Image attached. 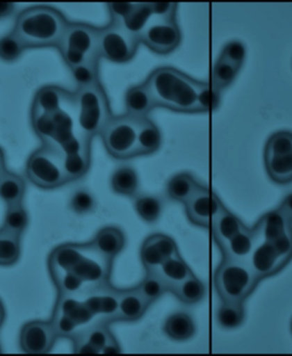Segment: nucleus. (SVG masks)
I'll return each mask as SVG.
<instances>
[{"label":"nucleus","mask_w":292,"mask_h":356,"mask_svg":"<svg viewBox=\"0 0 292 356\" xmlns=\"http://www.w3.org/2000/svg\"><path fill=\"white\" fill-rule=\"evenodd\" d=\"M156 108H165L179 113H197V94L202 81L183 74L175 67H162L153 71L145 80Z\"/></svg>","instance_id":"obj_1"},{"label":"nucleus","mask_w":292,"mask_h":356,"mask_svg":"<svg viewBox=\"0 0 292 356\" xmlns=\"http://www.w3.org/2000/svg\"><path fill=\"white\" fill-rule=\"evenodd\" d=\"M67 24L63 14L53 7L33 6L16 17L13 32L26 49L58 47Z\"/></svg>","instance_id":"obj_2"},{"label":"nucleus","mask_w":292,"mask_h":356,"mask_svg":"<svg viewBox=\"0 0 292 356\" xmlns=\"http://www.w3.org/2000/svg\"><path fill=\"white\" fill-rule=\"evenodd\" d=\"M73 108H76L79 135L88 140L101 135L113 117L108 96L101 83L76 89Z\"/></svg>","instance_id":"obj_3"},{"label":"nucleus","mask_w":292,"mask_h":356,"mask_svg":"<svg viewBox=\"0 0 292 356\" xmlns=\"http://www.w3.org/2000/svg\"><path fill=\"white\" fill-rule=\"evenodd\" d=\"M247 261L222 258L213 283L222 302H245L261 282Z\"/></svg>","instance_id":"obj_4"},{"label":"nucleus","mask_w":292,"mask_h":356,"mask_svg":"<svg viewBox=\"0 0 292 356\" xmlns=\"http://www.w3.org/2000/svg\"><path fill=\"white\" fill-rule=\"evenodd\" d=\"M26 177L32 184L44 190H53L67 184L63 169V154L54 144L44 143L26 161Z\"/></svg>","instance_id":"obj_5"},{"label":"nucleus","mask_w":292,"mask_h":356,"mask_svg":"<svg viewBox=\"0 0 292 356\" xmlns=\"http://www.w3.org/2000/svg\"><path fill=\"white\" fill-rule=\"evenodd\" d=\"M99 28L86 23L69 22L58 47L67 67L72 69L86 60L99 58Z\"/></svg>","instance_id":"obj_6"},{"label":"nucleus","mask_w":292,"mask_h":356,"mask_svg":"<svg viewBox=\"0 0 292 356\" xmlns=\"http://www.w3.org/2000/svg\"><path fill=\"white\" fill-rule=\"evenodd\" d=\"M138 122V119L126 115L110 119L99 136L112 158L126 160L137 156Z\"/></svg>","instance_id":"obj_7"},{"label":"nucleus","mask_w":292,"mask_h":356,"mask_svg":"<svg viewBox=\"0 0 292 356\" xmlns=\"http://www.w3.org/2000/svg\"><path fill=\"white\" fill-rule=\"evenodd\" d=\"M263 161L268 177L277 184L292 181V133L277 131L267 140Z\"/></svg>","instance_id":"obj_8"},{"label":"nucleus","mask_w":292,"mask_h":356,"mask_svg":"<svg viewBox=\"0 0 292 356\" xmlns=\"http://www.w3.org/2000/svg\"><path fill=\"white\" fill-rule=\"evenodd\" d=\"M140 44V40L129 35L122 26L110 23L99 29L97 53L99 58L113 63H127L135 58Z\"/></svg>","instance_id":"obj_9"},{"label":"nucleus","mask_w":292,"mask_h":356,"mask_svg":"<svg viewBox=\"0 0 292 356\" xmlns=\"http://www.w3.org/2000/svg\"><path fill=\"white\" fill-rule=\"evenodd\" d=\"M181 42V32L176 19H151L140 38V44L161 55L175 51Z\"/></svg>","instance_id":"obj_10"},{"label":"nucleus","mask_w":292,"mask_h":356,"mask_svg":"<svg viewBox=\"0 0 292 356\" xmlns=\"http://www.w3.org/2000/svg\"><path fill=\"white\" fill-rule=\"evenodd\" d=\"M92 140H88L81 135H74L60 147L63 154V169L67 181H76L86 175L92 163L90 153Z\"/></svg>","instance_id":"obj_11"},{"label":"nucleus","mask_w":292,"mask_h":356,"mask_svg":"<svg viewBox=\"0 0 292 356\" xmlns=\"http://www.w3.org/2000/svg\"><path fill=\"white\" fill-rule=\"evenodd\" d=\"M185 204V213L193 225L209 229L210 224L224 207L217 194L204 185H200L195 193Z\"/></svg>","instance_id":"obj_12"},{"label":"nucleus","mask_w":292,"mask_h":356,"mask_svg":"<svg viewBox=\"0 0 292 356\" xmlns=\"http://www.w3.org/2000/svg\"><path fill=\"white\" fill-rule=\"evenodd\" d=\"M58 338L51 321L28 322L19 332V346L26 354L49 353Z\"/></svg>","instance_id":"obj_13"},{"label":"nucleus","mask_w":292,"mask_h":356,"mask_svg":"<svg viewBox=\"0 0 292 356\" xmlns=\"http://www.w3.org/2000/svg\"><path fill=\"white\" fill-rule=\"evenodd\" d=\"M111 261H106L99 256L87 242L86 252L80 259L79 263L74 266L72 272L78 275L85 284H92L94 286H102L108 283L112 270Z\"/></svg>","instance_id":"obj_14"},{"label":"nucleus","mask_w":292,"mask_h":356,"mask_svg":"<svg viewBox=\"0 0 292 356\" xmlns=\"http://www.w3.org/2000/svg\"><path fill=\"white\" fill-rule=\"evenodd\" d=\"M83 302L95 318L101 316L102 321L108 325L115 321L119 311V290L108 283L89 290Z\"/></svg>","instance_id":"obj_15"},{"label":"nucleus","mask_w":292,"mask_h":356,"mask_svg":"<svg viewBox=\"0 0 292 356\" xmlns=\"http://www.w3.org/2000/svg\"><path fill=\"white\" fill-rule=\"evenodd\" d=\"M178 254L177 245L170 236L156 233L144 240L140 261L146 270H156L163 261Z\"/></svg>","instance_id":"obj_16"},{"label":"nucleus","mask_w":292,"mask_h":356,"mask_svg":"<svg viewBox=\"0 0 292 356\" xmlns=\"http://www.w3.org/2000/svg\"><path fill=\"white\" fill-rule=\"evenodd\" d=\"M247 261L261 280L273 277L288 265L273 245L263 240L256 245Z\"/></svg>","instance_id":"obj_17"},{"label":"nucleus","mask_w":292,"mask_h":356,"mask_svg":"<svg viewBox=\"0 0 292 356\" xmlns=\"http://www.w3.org/2000/svg\"><path fill=\"white\" fill-rule=\"evenodd\" d=\"M261 241V225L258 220L256 225L247 227L233 236L231 240L222 245V258L236 259V261H248L251 252H254L256 245Z\"/></svg>","instance_id":"obj_18"},{"label":"nucleus","mask_w":292,"mask_h":356,"mask_svg":"<svg viewBox=\"0 0 292 356\" xmlns=\"http://www.w3.org/2000/svg\"><path fill=\"white\" fill-rule=\"evenodd\" d=\"M74 104V94L58 86H44L35 92L32 111L55 113Z\"/></svg>","instance_id":"obj_19"},{"label":"nucleus","mask_w":292,"mask_h":356,"mask_svg":"<svg viewBox=\"0 0 292 356\" xmlns=\"http://www.w3.org/2000/svg\"><path fill=\"white\" fill-rule=\"evenodd\" d=\"M88 243L99 256L113 263L117 254L124 250L126 238L120 229L115 226H106L99 229Z\"/></svg>","instance_id":"obj_20"},{"label":"nucleus","mask_w":292,"mask_h":356,"mask_svg":"<svg viewBox=\"0 0 292 356\" xmlns=\"http://www.w3.org/2000/svg\"><path fill=\"white\" fill-rule=\"evenodd\" d=\"M87 243H64L51 252L48 258L49 273L72 270L83 254L86 252Z\"/></svg>","instance_id":"obj_21"},{"label":"nucleus","mask_w":292,"mask_h":356,"mask_svg":"<svg viewBox=\"0 0 292 356\" xmlns=\"http://www.w3.org/2000/svg\"><path fill=\"white\" fill-rule=\"evenodd\" d=\"M245 227V225L242 220L224 206L210 224L209 229L211 231L213 240L219 248H222L226 242L236 236L238 232H241Z\"/></svg>","instance_id":"obj_22"},{"label":"nucleus","mask_w":292,"mask_h":356,"mask_svg":"<svg viewBox=\"0 0 292 356\" xmlns=\"http://www.w3.org/2000/svg\"><path fill=\"white\" fill-rule=\"evenodd\" d=\"M149 306L136 288L119 290V311L115 321H138Z\"/></svg>","instance_id":"obj_23"},{"label":"nucleus","mask_w":292,"mask_h":356,"mask_svg":"<svg viewBox=\"0 0 292 356\" xmlns=\"http://www.w3.org/2000/svg\"><path fill=\"white\" fill-rule=\"evenodd\" d=\"M154 108L156 104L145 83L131 87L126 92L124 95L126 115L140 120V119L147 118L149 112Z\"/></svg>","instance_id":"obj_24"},{"label":"nucleus","mask_w":292,"mask_h":356,"mask_svg":"<svg viewBox=\"0 0 292 356\" xmlns=\"http://www.w3.org/2000/svg\"><path fill=\"white\" fill-rule=\"evenodd\" d=\"M54 313L67 315L79 327L90 325L95 318L85 302L80 300L76 296H58V302L55 304Z\"/></svg>","instance_id":"obj_25"},{"label":"nucleus","mask_w":292,"mask_h":356,"mask_svg":"<svg viewBox=\"0 0 292 356\" xmlns=\"http://www.w3.org/2000/svg\"><path fill=\"white\" fill-rule=\"evenodd\" d=\"M156 270L162 277V280L165 281V284L168 286L170 293L179 283L186 280L193 274L190 266L186 264V261L179 256V254L168 258Z\"/></svg>","instance_id":"obj_26"},{"label":"nucleus","mask_w":292,"mask_h":356,"mask_svg":"<svg viewBox=\"0 0 292 356\" xmlns=\"http://www.w3.org/2000/svg\"><path fill=\"white\" fill-rule=\"evenodd\" d=\"M161 131L149 118L140 119L137 131V156H149L161 147Z\"/></svg>","instance_id":"obj_27"},{"label":"nucleus","mask_w":292,"mask_h":356,"mask_svg":"<svg viewBox=\"0 0 292 356\" xmlns=\"http://www.w3.org/2000/svg\"><path fill=\"white\" fill-rule=\"evenodd\" d=\"M26 190V181L21 176L3 169L0 174V199L6 207L23 202Z\"/></svg>","instance_id":"obj_28"},{"label":"nucleus","mask_w":292,"mask_h":356,"mask_svg":"<svg viewBox=\"0 0 292 356\" xmlns=\"http://www.w3.org/2000/svg\"><path fill=\"white\" fill-rule=\"evenodd\" d=\"M163 330L172 341H186L194 337L197 327L190 314L185 312H177L167 318Z\"/></svg>","instance_id":"obj_29"},{"label":"nucleus","mask_w":292,"mask_h":356,"mask_svg":"<svg viewBox=\"0 0 292 356\" xmlns=\"http://www.w3.org/2000/svg\"><path fill=\"white\" fill-rule=\"evenodd\" d=\"M200 183L188 172H181L168 181L167 194L172 201L186 204L190 197L200 188Z\"/></svg>","instance_id":"obj_30"},{"label":"nucleus","mask_w":292,"mask_h":356,"mask_svg":"<svg viewBox=\"0 0 292 356\" xmlns=\"http://www.w3.org/2000/svg\"><path fill=\"white\" fill-rule=\"evenodd\" d=\"M238 67H235L229 60L219 56L216 62L213 65L211 74H210V86L213 87V90L220 95V92L224 89L229 88L238 76Z\"/></svg>","instance_id":"obj_31"},{"label":"nucleus","mask_w":292,"mask_h":356,"mask_svg":"<svg viewBox=\"0 0 292 356\" xmlns=\"http://www.w3.org/2000/svg\"><path fill=\"white\" fill-rule=\"evenodd\" d=\"M140 186L138 175L131 167L124 165L117 168L111 177V188L113 191L124 197H136Z\"/></svg>","instance_id":"obj_32"},{"label":"nucleus","mask_w":292,"mask_h":356,"mask_svg":"<svg viewBox=\"0 0 292 356\" xmlns=\"http://www.w3.org/2000/svg\"><path fill=\"white\" fill-rule=\"evenodd\" d=\"M152 19L153 14L149 3H136L133 12L119 26H122L129 35L140 40V35Z\"/></svg>","instance_id":"obj_33"},{"label":"nucleus","mask_w":292,"mask_h":356,"mask_svg":"<svg viewBox=\"0 0 292 356\" xmlns=\"http://www.w3.org/2000/svg\"><path fill=\"white\" fill-rule=\"evenodd\" d=\"M135 288L138 290V293L144 297L149 305L169 291L168 286L165 284V281L162 280V277L156 270H146L145 277Z\"/></svg>","instance_id":"obj_34"},{"label":"nucleus","mask_w":292,"mask_h":356,"mask_svg":"<svg viewBox=\"0 0 292 356\" xmlns=\"http://www.w3.org/2000/svg\"><path fill=\"white\" fill-rule=\"evenodd\" d=\"M21 236L0 227V266H12L21 257Z\"/></svg>","instance_id":"obj_35"},{"label":"nucleus","mask_w":292,"mask_h":356,"mask_svg":"<svg viewBox=\"0 0 292 356\" xmlns=\"http://www.w3.org/2000/svg\"><path fill=\"white\" fill-rule=\"evenodd\" d=\"M28 226H29V213L23 206V202L7 206L3 226H1L3 229L13 233L15 236H22L28 229Z\"/></svg>","instance_id":"obj_36"},{"label":"nucleus","mask_w":292,"mask_h":356,"mask_svg":"<svg viewBox=\"0 0 292 356\" xmlns=\"http://www.w3.org/2000/svg\"><path fill=\"white\" fill-rule=\"evenodd\" d=\"M259 222L261 225V240L267 242L274 241L292 226L277 209L263 215Z\"/></svg>","instance_id":"obj_37"},{"label":"nucleus","mask_w":292,"mask_h":356,"mask_svg":"<svg viewBox=\"0 0 292 356\" xmlns=\"http://www.w3.org/2000/svg\"><path fill=\"white\" fill-rule=\"evenodd\" d=\"M172 293L181 302H184L186 305H193L204 299L206 286L201 282L200 279H197L194 274H192L186 280L179 283L175 289H172Z\"/></svg>","instance_id":"obj_38"},{"label":"nucleus","mask_w":292,"mask_h":356,"mask_svg":"<svg viewBox=\"0 0 292 356\" xmlns=\"http://www.w3.org/2000/svg\"><path fill=\"white\" fill-rule=\"evenodd\" d=\"M243 302H222L217 311V322L224 329H235L245 322Z\"/></svg>","instance_id":"obj_39"},{"label":"nucleus","mask_w":292,"mask_h":356,"mask_svg":"<svg viewBox=\"0 0 292 356\" xmlns=\"http://www.w3.org/2000/svg\"><path fill=\"white\" fill-rule=\"evenodd\" d=\"M51 277L58 290V296H78L80 293H83L86 286L72 270L51 273Z\"/></svg>","instance_id":"obj_40"},{"label":"nucleus","mask_w":292,"mask_h":356,"mask_svg":"<svg viewBox=\"0 0 292 356\" xmlns=\"http://www.w3.org/2000/svg\"><path fill=\"white\" fill-rule=\"evenodd\" d=\"M133 208L136 210L137 215L149 224L156 222L161 216V201L152 195H137L135 197Z\"/></svg>","instance_id":"obj_41"},{"label":"nucleus","mask_w":292,"mask_h":356,"mask_svg":"<svg viewBox=\"0 0 292 356\" xmlns=\"http://www.w3.org/2000/svg\"><path fill=\"white\" fill-rule=\"evenodd\" d=\"M99 58H94L70 69L78 88H85L99 83Z\"/></svg>","instance_id":"obj_42"},{"label":"nucleus","mask_w":292,"mask_h":356,"mask_svg":"<svg viewBox=\"0 0 292 356\" xmlns=\"http://www.w3.org/2000/svg\"><path fill=\"white\" fill-rule=\"evenodd\" d=\"M26 51V46L13 31L0 38V60L3 62H16Z\"/></svg>","instance_id":"obj_43"},{"label":"nucleus","mask_w":292,"mask_h":356,"mask_svg":"<svg viewBox=\"0 0 292 356\" xmlns=\"http://www.w3.org/2000/svg\"><path fill=\"white\" fill-rule=\"evenodd\" d=\"M79 334L83 336L87 341H88L92 347H95L96 350H103V347L108 343L110 338L113 336L111 331L108 330V323L101 321L97 325H89L86 329L80 330Z\"/></svg>","instance_id":"obj_44"},{"label":"nucleus","mask_w":292,"mask_h":356,"mask_svg":"<svg viewBox=\"0 0 292 356\" xmlns=\"http://www.w3.org/2000/svg\"><path fill=\"white\" fill-rule=\"evenodd\" d=\"M219 94L213 90L209 83L202 81L197 94V113H206L213 111L218 105Z\"/></svg>","instance_id":"obj_45"},{"label":"nucleus","mask_w":292,"mask_h":356,"mask_svg":"<svg viewBox=\"0 0 292 356\" xmlns=\"http://www.w3.org/2000/svg\"><path fill=\"white\" fill-rule=\"evenodd\" d=\"M51 322L54 325L55 331L58 337L71 338L72 339L80 331V327L76 325V322L67 315L60 313H53V318Z\"/></svg>","instance_id":"obj_46"},{"label":"nucleus","mask_w":292,"mask_h":356,"mask_svg":"<svg viewBox=\"0 0 292 356\" xmlns=\"http://www.w3.org/2000/svg\"><path fill=\"white\" fill-rule=\"evenodd\" d=\"M245 55H247L245 46L238 40H232V42H227L222 48V53H220L222 58L229 60V63H232L238 69H241L242 65H243Z\"/></svg>","instance_id":"obj_47"},{"label":"nucleus","mask_w":292,"mask_h":356,"mask_svg":"<svg viewBox=\"0 0 292 356\" xmlns=\"http://www.w3.org/2000/svg\"><path fill=\"white\" fill-rule=\"evenodd\" d=\"M70 206L74 213H78V215H85V213H90L94 209L95 200H94L92 194L81 190V191H76V193L73 194L72 197H71Z\"/></svg>","instance_id":"obj_48"},{"label":"nucleus","mask_w":292,"mask_h":356,"mask_svg":"<svg viewBox=\"0 0 292 356\" xmlns=\"http://www.w3.org/2000/svg\"><path fill=\"white\" fill-rule=\"evenodd\" d=\"M270 243H272L274 248L277 249L279 256L286 263H289L292 259V226L290 229H286L282 236H279Z\"/></svg>","instance_id":"obj_49"},{"label":"nucleus","mask_w":292,"mask_h":356,"mask_svg":"<svg viewBox=\"0 0 292 356\" xmlns=\"http://www.w3.org/2000/svg\"><path fill=\"white\" fill-rule=\"evenodd\" d=\"M136 3H108V10L111 17V23L120 24L127 19L129 14L133 12Z\"/></svg>","instance_id":"obj_50"},{"label":"nucleus","mask_w":292,"mask_h":356,"mask_svg":"<svg viewBox=\"0 0 292 356\" xmlns=\"http://www.w3.org/2000/svg\"><path fill=\"white\" fill-rule=\"evenodd\" d=\"M152 10L153 19H176L178 3H149Z\"/></svg>","instance_id":"obj_51"},{"label":"nucleus","mask_w":292,"mask_h":356,"mask_svg":"<svg viewBox=\"0 0 292 356\" xmlns=\"http://www.w3.org/2000/svg\"><path fill=\"white\" fill-rule=\"evenodd\" d=\"M279 213H282L290 224H292V193L288 194L277 208Z\"/></svg>","instance_id":"obj_52"},{"label":"nucleus","mask_w":292,"mask_h":356,"mask_svg":"<svg viewBox=\"0 0 292 356\" xmlns=\"http://www.w3.org/2000/svg\"><path fill=\"white\" fill-rule=\"evenodd\" d=\"M101 353L104 354H117L121 353V347L117 343V339H115V336H112L110 338V341H108V343L103 347V350H101Z\"/></svg>","instance_id":"obj_53"},{"label":"nucleus","mask_w":292,"mask_h":356,"mask_svg":"<svg viewBox=\"0 0 292 356\" xmlns=\"http://www.w3.org/2000/svg\"><path fill=\"white\" fill-rule=\"evenodd\" d=\"M15 12V3H0V19H5Z\"/></svg>","instance_id":"obj_54"},{"label":"nucleus","mask_w":292,"mask_h":356,"mask_svg":"<svg viewBox=\"0 0 292 356\" xmlns=\"http://www.w3.org/2000/svg\"><path fill=\"white\" fill-rule=\"evenodd\" d=\"M5 307H3V302L0 300V327L3 325V320H5Z\"/></svg>","instance_id":"obj_55"},{"label":"nucleus","mask_w":292,"mask_h":356,"mask_svg":"<svg viewBox=\"0 0 292 356\" xmlns=\"http://www.w3.org/2000/svg\"><path fill=\"white\" fill-rule=\"evenodd\" d=\"M0 165H5V156H3V151L0 147Z\"/></svg>","instance_id":"obj_56"},{"label":"nucleus","mask_w":292,"mask_h":356,"mask_svg":"<svg viewBox=\"0 0 292 356\" xmlns=\"http://www.w3.org/2000/svg\"><path fill=\"white\" fill-rule=\"evenodd\" d=\"M3 169H6V165H0V174L3 172Z\"/></svg>","instance_id":"obj_57"},{"label":"nucleus","mask_w":292,"mask_h":356,"mask_svg":"<svg viewBox=\"0 0 292 356\" xmlns=\"http://www.w3.org/2000/svg\"><path fill=\"white\" fill-rule=\"evenodd\" d=\"M0 353H1V346H0Z\"/></svg>","instance_id":"obj_58"},{"label":"nucleus","mask_w":292,"mask_h":356,"mask_svg":"<svg viewBox=\"0 0 292 356\" xmlns=\"http://www.w3.org/2000/svg\"><path fill=\"white\" fill-rule=\"evenodd\" d=\"M291 331H292V323H291Z\"/></svg>","instance_id":"obj_59"}]
</instances>
